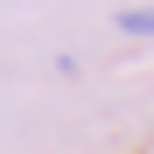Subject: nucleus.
<instances>
[{
  "label": "nucleus",
  "mask_w": 154,
  "mask_h": 154,
  "mask_svg": "<svg viewBox=\"0 0 154 154\" xmlns=\"http://www.w3.org/2000/svg\"><path fill=\"white\" fill-rule=\"evenodd\" d=\"M119 28H126V35H154V7H133V14H119Z\"/></svg>",
  "instance_id": "f257e3e1"
}]
</instances>
